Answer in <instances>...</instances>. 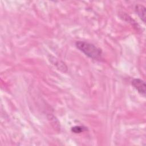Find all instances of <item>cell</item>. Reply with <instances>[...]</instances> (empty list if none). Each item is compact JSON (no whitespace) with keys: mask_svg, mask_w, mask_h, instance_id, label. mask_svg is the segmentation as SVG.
Masks as SVG:
<instances>
[{"mask_svg":"<svg viewBox=\"0 0 146 146\" xmlns=\"http://www.w3.org/2000/svg\"><path fill=\"white\" fill-rule=\"evenodd\" d=\"M75 46L81 52L92 59H99L102 55V50L92 43L85 41H76Z\"/></svg>","mask_w":146,"mask_h":146,"instance_id":"cell-1","label":"cell"},{"mask_svg":"<svg viewBox=\"0 0 146 146\" xmlns=\"http://www.w3.org/2000/svg\"><path fill=\"white\" fill-rule=\"evenodd\" d=\"M131 85L140 94L145 96V83L144 80L139 78L133 79L131 81Z\"/></svg>","mask_w":146,"mask_h":146,"instance_id":"cell-2","label":"cell"},{"mask_svg":"<svg viewBox=\"0 0 146 146\" xmlns=\"http://www.w3.org/2000/svg\"><path fill=\"white\" fill-rule=\"evenodd\" d=\"M135 10L141 20L145 23V7L141 5L137 4L135 7Z\"/></svg>","mask_w":146,"mask_h":146,"instance_id":"cell-3","label":"cell"},{"mask_svg":"<svg viewBox=\"0 0 146 146\" xmlns=\"http://www.w3.org/2000/svg\"><path fill=\"white\" fill-rule=\"evenodd\" d=\"M51 60H52V61H51L52 63L54 65H55L58 69H60V70L63 71V72L67 71V66L64 64V63L63 62H61V61H60V60H56V59L55 60V58H54V59H52L51 58Z\"/></svg>","mask_w":146,"mask_h":146,"instance_id":"cell-4","label":"cell"},{"mask_svg":"<svg viewBox=\"0 0 146 146\" xmlns=\"http://www.w3.org/2000/svg\"><path fill=\"white\" fill-rule=\"evenodd\" d=\"M87 129L86 127L81 126V125H76L74 127H72L71 129V131L75 133H80L81 132H83L85 131H86Z\"/></svg>","mask_w":146,"mask_h":146,"instance_id":"cell-5","label":"cell"}]
</instances>
